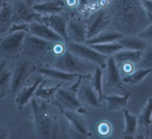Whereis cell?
<instances>
[{
    "instance_id": "obj_1",
    "label": "cell",
    "mask_w": 152,
    "mask_h": 139,
    "mask_svg": "<svg viewBox=\"0 0 152 139\" xmlns=\"http://www.w3.org/2000/svg\"><path fill=\"white\" fill-rule=\"evenodd\" d=\"M105 7L112 30L124 35H138L152 22L141 0H111Z\"/></svg>"
},
{
    "instance_id": "obj_2",
    "label": "cell",
    "mask_w": 152,
    "mask_h": 139,
    "mask_svg": "<svg viewBox=\"0 0 152 139\" xmlns=\"http://www.w3.org/2000/svg\"><path fill=\"white\" fill-rule=\"evenodd\" d=\"M31 103L38 137L40 138H56L58 130V124L46 101L43 100L39 104L36 101V97H33Z\"/></svg>"
},
{
    "instance_id": "obj_3",
    "label": "cell",
    "mask_w": 152,
    "mask_h": 139,
    "mask_svg": "<svg viewBox=\"0 0 152 139\" xmlns=\"http://www.w3.org/2000/svg\"><path fill=\"white\" fill-rule=\"evenodd\" d=\"M54 67L62 71L87 75L90 73V66L81 57L66 48L61 53L57 54L54 62Z\"/></svg>"
},
{
    "instance_id": "obj_4",
    "label": "cell",
    "mask_w": 152,
    "mask_h": 139,
    "mask_svg": "<svg viewBox=\"0 0 152 139\" xmlns=\"http://www.w3.org/2000/svg\"><path fill=\"white\" fill-rule=\"evenodd\" d=\"M83 18L87 28V40L112 29L109 15L105 7L93 9Z\"/></svg>"
},
{
    "instance_id": "obj_5",
    "label": "cell",
    "mask_w": 152,
    "mask_h": 139,
    "mask_svg": "<svg viewBox=\"0 0 152 139\" xmlns=\"http://www.w3.org/2000/svg\"><path fill=\"white\" fill-rule=\"evenodd\" d=\"M36 70V66L29 58H19L14 62L11 85V92L13 96L24 86Z\"/></svg>"
},
{
    "instance_id": "obj_6",
    "label": "cell",
    "mask_w": 152,
    "mask_h": 139,
    "mask_svg": "<svg viewBox=\"0 0 152 139\" xmlns=\"http://www.w3.org/2000/svg\"><path fill=\"white\" fill-rule=\"evenodd\" d=\"M52 104L58 106L60 110L71 111L79 114H84L86 109L82 106V102L78 98L77 93L67 88L59 87L55 92L52 99Z\"/></svg>"
},
{
    "instance_id": "obj_7",
    "label": "cell",
    "mask_w": 152,
    "mask_h": 139,
    "mask_svg": "<svg viewBox=\"0 0 152 139\" xmlns=\"http://www.w3.org/2000/svg\"><path fill=\"white\" fill-rule=\"evenodd\" d=\"M27 33L16 31L8 33L0 39V53L8 59L18 58L22 53L23 44Z\"/></svg>"
},
{
    "instance_id": "obj_8",
    "label": "cell",
    "mask_w": 152,
    "mask_h": 139,
    "mask_svg": "<svg viewBox=\"0 0 152 139\" xmlns=\"http://www.w3.org/2000/svg\"><path fill=\"white\" fill-rule=\"evenodd\" d=\"M34 0H12L13 22L30 23L33 21H42V15L33 9Z\"/></svg>"
},
{
    "instance_id": "obj_9",
    "label": "cell",
    "mask_w": 152,
    "mask_h": 139,
    "mask_svg": "<svg viewBox=\"0 0 152 139\" xmlns=\"http://www.w3.org/2000/svg\"><path fill=\"white\" fill-rule=\"evenodd\" d=\"M54 43L27 33L24 39L22 53L31 58L39 59L52 49Z\"/></svg>"
},
{
    "instance_id": "obj_10",
    "label": "cell",
    "mask_w": 152,
    "mask_h": 139,
    "mask_svg": "<svg viewBox=\"0 0 152 139\" xmlns=\"http://www.w3.org/2000/svg\"><path fill=\"white\" fill-rule=\"evenodd\" d=\"M66 47L68 50L80 57L95 63L102 68L106 67L108 57L99 53L90 46L85 43L68 42L66 43Z\"/></svg>"
},
{
    "instance_id": "obj_11",
    "label": "cell",
    "mask_w": 152,
    "mask_h": 139,
    "mask_svg": "<svg viewBox=\"0 0 152 139\" xmlns=\"http://www.w3.org/2000/svg\"><path fill=\"white\" fill-rule=\"evenodd\" d=\"M70 15L66 25L68 42L85 43L87 40V28L83 17L77 13Z\"/></svg>"
},
{
    "instance_id": "obj_12",
    "label": "cell",
    "mask_w": 152,
    "mask_h": 139,
    "mask_svg": "<svg viewBox=\"0 0 152 139\" xmlns=\"http://www.w3.org/2000/svg\"><path fill=\"white\" fill-rule=\"evenodd\" d=\"M28 33L53 43H66L61 36L56 33L46 24L40 21L36 20L29 23Z\"/></svg>"
},
{
    "instance_id": "obj_13",
    "label": "cell",
    "mask_w": 152,
    "mask_h": 139,
    "mask_svg": "<svg viewBox=\"0 0 152 139\" xmlns=\"http://www.w3.org/2000/svg\"><path fill=\"white\" fill-rule=\"evenodd\" d=\"M69 15L65 12L42 15V22L46 24L56 33L61 36L66 43L68 42L66 25Z\"/></svg>"
},
{
    "instance_id": "obj_14",
    "label": "cell",
    "mask_w": 152,
    "mask_h": 139,
    "mask_svg": "<svg viewBox=\"0 0 152 139\" xmlns=\"http://www.w3.org/2000/svg\"><path fill=\"white\" fill-rule=\"evenodd\" d=\"M33 7L34 11L42 15L65 12V4L64 0L34 2Z\"/></svg>"
},
{
    "instance_id": "obj_15",
    "label": "cell",
    "mask_w": 152,
    "mask_h": 139,
    "mask_svg": "<svg viewBox=\"0 0 152 139\" xmlns=\"http://www.w3.org/2000/svg\"><path fill=\"white\" fill-rule=\"evenodd\" d=\"M106 85L113 89L124 90L123 80L120 75L119 67L113 56L108 57L106 62Z\"/></svg>"
},
{
    "instance_id": "obj_16",
    "label": "cell",
    "mask_w": 152,
    "mask_h": 139,
    "mask_svg": "<svg viewBox=\"0 0 152 139\" xmlns=\"http://www.w3.org/2000/svg\"><path fill=\"white\" fill-rule=\"evenodd\" d=\"M43 77H38L32 85L28 86H24L15 95V102L18 109L20 111L23 110L24 106L31 101L34 96V93L39 85L44 81Z\"/></svg>"
},
{
    "instance_id": "obj_17",
    "label": "cell",
    "mask_w": 152,
    "mask_h": 139,
    "mask_svg": "<svg viewBox=\"0 0 152 139\" xmlns=\"http://www.w3.org/2000/svg\"><path fill=\"white\" fill-rule=\"evenodd\" d=\"M78 98L81 102L93 108L101 107L100 101L93 85L83 83L80 85L78 91Z\"/></svg>"
},
{
    "instance_id": "obj_18",
    "label": "cell",
    "mask_w": 152,
    "mask_h": 139,
    "mask_svg": "<svg viewBox=\"0 0 152 139\" xmlns=\"http://www.w3.org/2000/svg\"><path fill=\"white\" fill-rule=\"evenodd\" d=\"M36 70L39 73L44 76L50 77L53 79L59 80L61 81H71L80 76H85L78 75L77 73H68L55 67L52 68L43 66H37L36 67Z\"/></svg>"
},
{
    "instance_id": "obj_19",
    "label": "cell",
    "mask_w": 152,
    "mask_h": 139,
    "mask_svg": "<svg viewBox=\"0 0 152 139\" xmlns=\"http://www.w3.org/2000/svg\"><path fill=\"white\" fill-rule=\"evenodd\" d=\"M142 51L131 50L128 49H122L112 56L118 66L125 64H138L141 60Z\"/></svg>"
},
{
    "instance_id": "obj_20",
    "label": "cell",
    "mask_w": 152,
    "mask_h": 139,
    "mask_svg": "<svg viewBox=\"0 0 152 139\" xmlns=\"http://www.w3.org/2000/svg\"><path fill=\"white\" fill-rule=\"evenodd\" d=\"M118 43L124 49L143 51L150 44L138 35H124Z\"/></svg>"
},
{
    "instance_id": "obj_21",
    "label": "cell",
    "mask_w": 152,
    "mask_h": 139,
    "mask_svg": "<svg viewBox=\"0 0 152 139\" xmlns=\"http://www.w3.org/2000/svg\"><path fill=\"white\" fill-rule=\"evenodd\" d=\"M67 119L71 128L75 132L79 138H86L91 134L89 133L81 120L76 115L75 112L71 111H64L62 112Z\"/></svg>"
},
{
    "instance_id": "obj_22",
    "label": "cell",
    "mask_w": 152,
    "mask_h": 139,
    "mask_svg": "<svg viewBox=\"0 0 152 139\" xmlns=\"http://www.w3.org/2000/svg\"><path fill=\"white\" fill-rule=\"evenodd\" d=\"M124 35L112 29L104 31L97 35L86 40L85 44L93 45L118 41Z\"/></svg>"
},
{
    "instance_id": "obj_23",
    "label": "cell",
    "mask_w": 152,
    "mask_h": 139,
    "mask_svg": "<svg viewBox=\"0 0 152 139\" xmlns=\"http://www.w3.org/2000/svg\"><path fill=\"white\" fill-rule=\"evenodd\" d=\"M129 97V93H127L122 96L103 95L102 99H104L106 101L108 111H116L122 110L127 107Z\"/></svg>"
},
{
    "instance_id": "obj_24",
    "label": "cell",
    "mask_w": 152,
    "mask_h": 139,
    "mask_svg": "<svg viewBox=\"0 0 152 139\" xmlns=\"http://www.w3.org/2000/svg\"><path fill=\"white\" fill-rule=\"evenodd\" d=\"M12 23L11 1H10L1 7L0 10V34L8 33Z\"/></svg>"
},
{
    "instance_id": "obj_25",
    "label": "cell",
    "mask_w": 152,
    "mask_h": 139,
    "mask_svg": "<svg viewBox=\"0 0 152 139\" xmlns=\"http://www.w3.org/2000/svg\"><path fill=\"white\" fill-rule=\"evenodd\" d=\"M123 111L125 118V129L122 133L124 138H132L136 133L138 124L137 117L129 113L128 109H124Z\"/></svg>"
},
{
    "instance_id": "obj_26",
    "label": "cell",
    "mask_w": 152,
    "mask_h": 139,
    "mask_svg": "<svg viewBox=\"0 0 152 139\" xmlns=\"http://www.w3.org/2000/svg\"><path fill=\"white\" fill-rule=\"evenodd\" d=\"M137 118L138 124L146 129L147 138H148L149 128L152 124V98L148 99Z\"/></svg>"
},
{
    "instance_id": "obj_27",
    "label": "cell",
    "mask_w": 152,
    "mask_h": 139,
    "mask_svg": "<svg viewBox=\"0 0 152 139\" xmlns=\"http://www.w3.org/2000/svg\"><path fill=\"white\" fill-rule=\"evenodd\" d=\"M46 80L43 81L37 87L34 93V97L39 98L44 101L52 100L58 89L61 86V83L58 84L52 87H45Z\"/></svg>"
},
{
    "instance_id": "obj_28",
    "label": "cell",
    "mask_w": 152,
    "mask_h": 139,
    "mask_svg": "<svg viewBox=\"0 0 152 139\" xmlns=\"http://www.w3.org/2000/svg\"><path fill=\"white\" fill-rule=\"evenodd\" d=\"M88 46L107 57L112 56L118 51L124 49L123 47L118 43V41Z\"/></svg>"
},
{
    "instance_id": "obj_29",
    "label": "cell",
    "mask_w": 152,
    "mask_h": 139,
    "mask_svg": "<svg viewBox=\"0 0 152 139\" xmlns=\"http://www.w3.org/2000/svg\"><path fill=\"white\" fill-rule=\"evenodd\" d=\"M152 72V69L138 68L127 74L122 79L123 82L128 84H137L141 82L148 75Z\"/></svg>"
},
{
    "instance_id": "obj_30",
    "label": "cell",
    "mask_w": 152,
    "mask_h": 139,
    "mask_svg": "<svg viewBox=\"0 0 152 139\" xmlns=\"http://www.w3.org/2000/svg\"><path fill=\"white\" fill-rule=\"evenodd\" d=\"M12 72L7 68L0 72V98L11 91Z\"/></svg>"
},
{
    "instance_id": "obj_31",
    "label": "cell",
    "mask_w": 152,
    "mask_h": 139,
    "mask_svg": "<svg viewBox=\"0 0 152 139\" xmlns=\"http://www.w3.org/2000/svg\"><path fill=\"white\" fill-rule=\"evenodd\" d=\"M102 68L99 66H97L94 69L93 81V86L97 92L99 100L102 99L103 96V86H102V76H103V71Z\"/></svg>"
},
{
    "instance_id": "obj_32",
    "label": "cell",
    "mask_w": 152,
    "mask_h": 139,
    "mask_svg": "<svg viewBox=\"0 0 152 139\" xmlns=\"http://www.w3.org/2000/svg\"><path fill=\"white\" fill-rule=\"evenodd\" d=\"M138 68L152 69V46L149 45L143 51L141 60L137 64Z\"/></svg>"
},
{
    "instance_id": "obj_33",
    "label": "cell",
    "mask_w": 152,
    "mask_h": 139,
    "mask_svg": "<svg viewBox=\"0 0 152 139\" xmlns=\"http://www.w3.org/2000/svg\"><path fill=\"white\" fill-rule=\"evenodd\" d=\"M16 31H25L28 33L29 31V23L13 22L8 31V33Z\"/></svg>"
},
{
    "instance_id": "obj_34",
    "label": "cell",
    "mask_w": 152,
    "mask_h": 139,
    "mask_svg": "<svg viewBox=\"0 0 152 139\" xmlns=\"http://www.w3.org/2000/svg\"><path fill=\"white\" fill-rule=\"evenodd\" d=\"M138 35L145 40L150 45H152V22Z\"/></svg>"
},
{
    "instance_id": "obj_35",
    "label": "cell",
    "mask_w": 152,
    "mask_h": 139,
    "mask_svg": "<svg viewBox=\"0 0 152 139\" xmlns=\"http://www.w3.org/2000/svg\"><path fill=\"white\" fill-rule=\"evenodd\" d=\"M108 2V0H88V11L89 12L98 8L104 7L107 5Z\"/></svg>"
},
{
    "instance_id": "obj_36",
    "label": "cell",
    "mask_w": 152,
    "mask_h": 139,
    "mask_svg": "<svg viewBox=\"0 0 152 139\" xmlns=\"http://www.w3.org/2000/svg\"><path fill=\"white\" fill-rule=\"evenodd\" d=\"M141 2L146 12L152 20V0H141Z\"/></svg>"
},
{
    "instance_id": "obj_37",
    "label": "cell",
    "mask_w": 152,
    "mask_h": 139,
    "mask_svg": "<svg viewBox=\"0 0 152 139\" xmlns=\"http://www.w3.org/2000/svg\"><path fill=\"white\" fill-rule=\"evenodd\" d=\"M8 131L4 127L0 125V138H6L8 137Z\"/></svg>"
},
{
    "instance_id": "obj_38",
    "label": "cell",
    "mask_w": 152,
    "mask_h": 139,
    "mask_svg": "<svg viewBox=\"0 0 152 139\" xmlns=\"http://www.w3.org/2000/svg\"><path fill=\"white\" fill-rule=\"evenodd\" d=\"M7 65V62H1L0 63V72L3 71L4 69H5Z\"/></svg>"
},
{
    "instance_id": "obj_39",
    "label": "cell",
    "mask_w": 152,
    "mask_h": 139,
    "mask_svg": "<svg viewBox=\"0 0 152 139\" xmlns=\"http://www.w3.org/2000/svg\"><path fill=\"white\" fill-rule=\"evenodd\" d=\"M11 1L12 0H0V7H2L4 5Z\"/></svg>"
},
{
    "instance_id": "obj_40",
    "label": "cell",
    "mask_w": 152,
    "mask_h": 139,
    "mask_svg": "<svg viewBox=\"0 0 152 139\" xmlns=\"http://www.w3.org/2000/svg\"><path fill=\"white\" fill-rule=\"evenodd\" d=\"M48 1V0H34V2H41V1Z\"/></svg>"
},
{
    "instance_id": "obj_41",
    "label": "cell",
    "mask_w": 152,
    "mask_h": 139,
    "mask_svg": "<svg viewBox=\"0 0 152 139\" xmlns=\"http://www.w3.org/2000/svg\"><path fill=\"white\" fill-rule=\"evenodd\" d=\"M2 57V55H1V54L0 53V63H1V57Z\"/></svg>"
},
{
    "instance_id": "obj_42",
    "label": "cell",
    "mask_w": 152,
    "mask_h": 139,
    "mask_svg": "<svg viewBox=\"0 0 152 139\" xmlns=\"http://www.w3.org/2000/svg\"><path fill=\"white\" fill-rule=\"evenodd\" d=\"M3 35H1V34H0V39H1V38L2 37V36Z\"/></svg>"
},
{
    "instance_id": "obj_43",
    "label": "cell",
    "mask_w": 152,
    "mask_h": 139,
    "mask_svg": "<svg viewBox=\"0 0 152 139\" xmlns=\"http://www.w3.org/2000/svg\"><path fill=\"white\" fill-rule=\"evenodd\" d=\"M1 7H0V10H1Z\"/></svg>"
},
{
    "instance_id": "obj_44",
    "label": "cell",
    "mask_w": 152,
    "mask_h": 139,
    "mask_svg": "<svg viewBox=\"0 0 152 139\" xmlns=\"http://www.w3.org/2000/svg\"><path fill=\"white\" fill-rule=\"evenodd\" d=\"M151 46H152V45H151Z\"/></svg>"
}]
</instances>
